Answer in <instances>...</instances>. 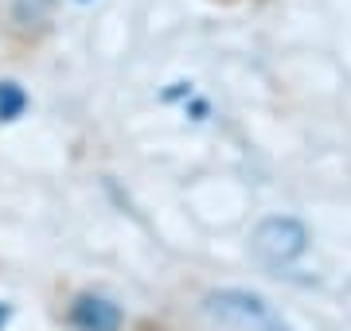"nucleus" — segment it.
<instances>
[{"instance_id":"1","label":"nucleus","mask_w":351,"mask_h":331,"mask_svg":"<svg viewBox=\"0 0 351 331\" xmlns=\"http://www.w3.org/2000/svg\"><path fill=\"white\" fill-rule=\"evenodd\" d=\"M203 312L219 328L230 331H293L274 312L269 300H262L258 293H246V289H215L203 296Z\"/></svg>"},{"instance_id":"2","label":"nucleus","mask_w":351,"mask_h":331,"mask_svg":"<svg viewBox=\"0 0 351 331\" xmlns=\"http://www.w3.org/2000/svg\"><path fill=\"white\" fill-rule=\"evenodd\" d=\"M250 246L265 265H293L308 250V226L293 215H269L258 222Z\"/></svg>"},{"instance_id":"3","label":"nucleus","mask_w":351,"mask_h":331,"mask_svg":"<svg viewBox=\"0 0 351 331\" xmlns=\"http://www.w3.org/2000/svg\"><path fill=\"white\" fill-rule=\"evenodd\" d=\"M66 323L75 331H121L125 323V312L113 304L110 296L98 293H78L66 308Z\"/></svg>"},{"instance_id":"4","label":"nucleus","mask_w":351,"mask_h":331,"mask_svg":"<svg viewBox=\"0 0 351 331\" xmlns=\"http://www.w3.org/2000/svg\"><path fill=\"white\" fill-rule=\"evenodd\" d=\"M51 8H55V0H16L12 16L20 27H39V24H47Z\"/></svg>"},{"instance_id":"5","label":"nucleus","mask_w":351,"mask_h":331,"mask_svg":"<svg viewBox=\"0 0 351 331\" xmlns=\"http://www.w3.org/2000/svg\"><path fill=\"white\" fill-rule=\"evenodd\" d=\"M27 109V94L20 82H0V121H16Z\"/></svg>"},{"instance_id":"6","label":"nucleus","mask_w":351,"mask_h":331,"mask_svg":"<svg viewBox=\"0 0 351 331\" xmlns=\"http://www.w3.org/2000/svg\"><path fill=\"white\" fill-rule=\"evenodd\" d=\"M4 323H8V304H0V331H4Z\"/></svg>"}]
</instances>
